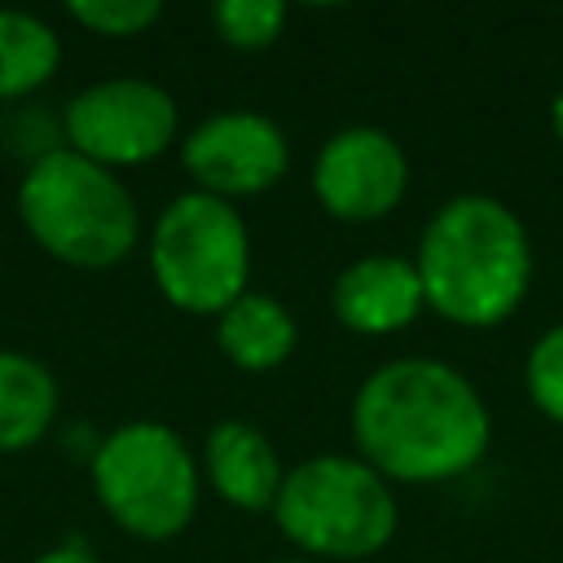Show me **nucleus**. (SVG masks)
Instances as JSON below:
<instances>
[{"mask_svg":"<svg viewBox=\"0 0 563 563\" xmlns=\"http://www.w3.org/2000/svg\"><path fill=\"white\" fill-rule=\"evenodd\" d=\"M299 325L277 295L246 290L216 317V347L242 374H268L290 361Z\"/></svg>","mask_w":563,"mask_h":563,"instance_id":"f8f14e48","label":"nucleus"},{"mask_svg":"<svg viewBox=\"0 0 563 563\" xmlns=\"http://www.w3.org/2000/svg\"><path fill=\"white\" fill-rule=\"evenodd\" d=\"M62 66L57 31L26 9H0V101H26Z\"/></svg>","mask_w":563,"mask_h":563,"instance_id":"4468645a","label":"nucleus"},{"mask_svg":"<svg viewBox=\"0 0 563 563\" xmlns=\"http://www.w3.org/2000/svg\"><path fill=\"white\" fill-rule=\"evenodd\" d=\"M409 158L387 128L347 123L325 136L312 158V194L343 224H374L400 207Z\"/></svg>","mask_w":563,"mask_h":563,"instance_id":"1a4fd4ad","label":"nucleus"},{"mask_svg":"<svg viewBox=\"0 0 563 563\" xmlns=\"http://www.w3.org/2000/svg\"><path fill=\"white\" fill-rule=\"evenodd\" d=\"M273 519L299 559L356 563L396 537L400 506L391 484L365 457L317 453L286 466Z\"/></svg>","mask_w":563,"mask_h":563,"instance_id":"20e7f679","label":"nucleus"},{"mask_svg":"<svg viewBox=\"0 0 563 563\" xmlns=\"http://www.w3.org/2000/svg\"><path fill=\"white\" fill-rule=\"evenodd\" d=\"M31 563H101L88 545H79V541H62V545H53V550H44V554H35Z\"/></svg>","mask_w":563,"mask_h":563,"instance_id":"a211bd4d","label":"nucleus"},{"mask_svg":"<svg viewBox=\"0 0 563 563\" xmlns=\"http://www.w3.org/2000/svg\"><path fill=\"white\" fill-rule=\"evenodd\" d=\"M66 13L92 35L132 40V35H145L163 18V4L158 0H70Z\"/></svg>","mask_w":563,"mask_h":563,"instance_id":"f3484780","label":"nucleus"},{"mask_svg":"<svg viewBox=\"0 0 563 563\" xmlns=\"http://www.w3.org/2000/svg\"><path fill=\"white\" fill-rule=\"evenodd\" d=\"M277 563H312V559H277Z\"/></svg>","mask_w":563,"mask_h":563,"instance_id":"aec40b11","label":"nucleus"},{"mask_svg":"<svg viewBox=\"0 0 563 563\" xmlns=\"http://www.w3.org/2000/svg\"><path fill=\"white\" fill-rule=\"evenodd\" d=\"M150 277L189 317H220L251 286V229L216 194H176L150 229Z\"/></svg>","mask_w":563,"mask_h":563,"instance_id":"423d86ee","label":"nucleus"},{"mask_svg":"<svg viewBox=\"0 0 563 563\" xmlns=\"http://www.w3.org/2000/svg\"><path fill=\"white\" fill-rule=\"evenodd\" d=\"M413 268L435 317L462 330H493L528 299L532 238L501 198L453 194L422 224Z\"/></svg>","mask_w":563,"mask_h":563,"instance_id":"f03ea898","label":"nucleus"},{"mask_svg":"<svg viewBox=\"0 0 563 563\" xmlns=\"http://www.w3.org/2000/svg\"><path fill=\"white\" fill-rule=\"evenodd\" d=\"M97 506L136 541L180 537L202 497V466L185 435L158 418H132L101 435L88 457Z\"/></svg>","mask_w":563,"mask_h":563,"instance_id":"39448f33","label":"nucleus"},{"mask_svg":"<svg viewBox=\"0 0 563 563\" xmlns=\"http://www.w3.org/2000/svg\"><path fill=\"white\" fill-rule=\"evenodd\" d=\"M352 440L387 484H444L479 466L493 413L479 387L449 361L396 356L369 369L352 396Z\"/></svg>","mask_w":563,"mask_h":563,"instance_id":"f257e3e1","label":"nucleus"},{"mask_svg":"<svg viewBox=\"0 0 563 563\" xmlns=\"http://www.w3.org/2000/svg\"><path fill=\"white\" fill-rule=\"evenodd\" d=\"M422 308H427V299H422L418 268L405 255H361V260L343 264L330 286L334 321L365 339L409 330Z\"/></svg>","mask_w":563,"mask_h":563,"instance_id":"9d476101","label":"nucleus"},{"mask_svg":"<svg viewBox=\"0 0 563 563\" xmlns=\"http://www.w3.org/2000/svg\"><path fill=\"white\" fill-rule=\"evenodd\" d=\"M211 26L229 48L260 53L282 40L286 31V4L282 0H220L211 9Z\"/></svg>","mask_w":563,"mask_h":563,"instance_id":"2eb2a0df","label":"nucleus"},{"mask_svg":"<svg viewBox=\"0 0 563 563\" xmlns=\"http://www.w3.org/2000/svg\"><path fill=\"white\" fill-rule=\"evenodd\" d=\"M523 387H528V400L537 405V413H545L550 422L563 427V321L541 330L537 343L528 347Z\"/></svg>","mask_w":563,"mask_h":563,"instance_id":"dca6fc26","label":"nucleus"},{"mask_svg":"<svg viewBox=\"0 0 563 563\" xmlns=\"http://www.w3.org/2000/svg\"><path fill=\"white\" fill-rule=\"evenodd\" d=\"M202 479L233 510H273L286 466L273 440L246 418H220L202 440Z\"/></svg>","mask_w":563,"mask_h":563,"instance_id":"9b49d317","label":"nucleus"},{"mask_svg":"<svg viewBox=\"0 0 563 563\" xmlns=\"http://www.w3.org/2000/svg\"><path fill=\"white\" fill-rule=\"evenodd\" d=\"M18 220L44 255L70 268H114L141 242V211L123 176L66 145L26 163Z\"/></svg>","mask_w":563,"mask_h":563,"instance_id":"7ed1b4c3","label":"nucleus"},{"mask_svg":"<svg viewBox=\"0 0 563 563\" xmlns=\"http://www.w3.org/2000/svg\"><path fill=\"white\" fill-rule=\"evenodd\" d=\"M180 163L194 189L224 202L273 189L290 167V141L277 119L260 110H216L180 141Z\"/></svg>","mask_w":563,"mask_h":563,"instance_id":"6e6552de","label":"nucleus"},{"mask_svg":"<svg viewBox=\"0 0 563 563\" xmlns=\"http://www.w3.org/2000/svg\"><path fill=\"white\" fill-rule=\"evenodd\" d=\"M550 132H554V141L563 145V84H559V92L550 97Z\"/></svg>","mask_w":563,"mask_h":563,"instance_id":"6ab92c4d","label":"nucleus"},{"mask_svg":"<svg viewBox=\"0 0 563 563\" xmlns=\"http://www.w3.org/2000/svg\"><path fill=\"white\" fill-rule=\"evenodd\" d=\"M180 110L176 97L141 75H114L79 88L62 110L66 150L119 172L154 163L176 145Z\"/></svg>","mask_w":563,"mask_h":563,"instance_id":"0eeeda50","label":"nucleus"},{"mask_svg":"<svg viewBox=\"0 0 563 563\" xmlns=\"http://www.w3.org/2000/svg\"><path fill=\"white\" fill-rule=\"evenodd\" d=\"M62 409V391L53 369L22 352V347H0V453H22L40 444Z\"/></svg>","mask_w":563,"mask_h":563,"instance_id":"ddd939ff","label":"nucleus"}]
</instances>
